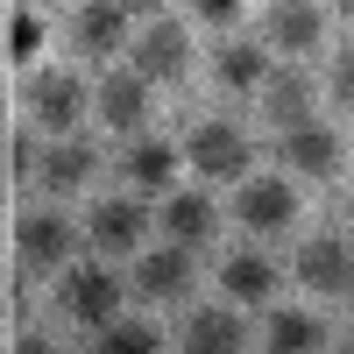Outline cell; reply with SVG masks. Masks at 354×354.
Returning <instances> with one entry per match:
<instances>
[{
	"label": "cell",
	"instance_id": "1",
	"mask_svg": "<svg viewBox=\"0 0 354 354\" xmlns=\"http://www.w3.org/2000/svg\"><path fill=\"white\" fill-rule=\"evenodd\" d=\"M64 312L78 319V326L106 333L113 312H121V277H113L106 262H71L64 270Z\"/></svg>",
	"mask_w": 354,
	"mask_h": 354
},
{
	"label": "cell",
	"instance_id": "2",
	"mask_svg": "<svg viewBox=\"0 0 354 354\" xmlns=\"http://www.w3.org/2000/svg\"><path fill=\"white\" fill-rule=\"evenodd\" d=\"M71 255H78V227H71L64 213H28V220H21V270H28V277L71 270Z\"/></svg>",
	"mask_w": 354,
	"mask_h": 354
},
{
	"label": "cell",
	"instance_id": "3",
	"mask_svg": "<svg viewBox=\"0 0 354 354\" xmlns=\"http://www.w3.org/2000/svg\"><path fill=\"white\" fill-rule=\"evenodd\" d=\"M185 71H192V36L177 21H149L135 36V78L142 85H177Z\"/></svg>",
	"mask_w": 354,
	"mask_h": 354
},
{
	"label": "cell",
	"instance_id": "4",
	"mask_svg": "<svg viewBox=\"0 0 354 354\" xmlns=\"http://www.w3.org/2000/svg\"><path fill=\"white\" fill-rule=\"evenodd\" d=\"M185 156H192L198 177H248V135L234 128V121H205Z\"/></svg>",
	"mask_w": 354,
	"mask_h": 354
},
{
	"label": "cell",
	"instance_id": "5",
	"mask_svg": "<svg viewBox=\"0 0 354 354\" xmlns=\"http://www.w3.org/2000/svg\"><path fill=\"white\" fill-rule=\"evenodd\" d=\"M28 113H36L43 128L71 135L78 113H85V85H78L71 71H36V78H28Z\"/></svg>",
	"mask_w": 354,
	"mask_h": 354
},
{
	"label": "cell",
	"instance_id": "6",
	"mask_svg": "<svg viewBox=\"0 0 354 354\" xmlns=\"http://www.w3.org/2000/svg\"><path fill=\"white\" fill-rule=\"evenodd\" d=\"M234 213H241L255 234H277L298 220V192H290V177H248L241 198H234Z\"/></svg>",
	"mask_w": 354,
	"mask_h": 354
},
{
	"label": "cell",
	"instance_id": "7",
	"mask_svg": "<svg viewBox=\"0 0 354 354\" xmlns=\"http://www.w3.org/2000/svg\"><path fill=\"white\" fill-rule=\"evenodd\" d=\"M142 227H149V213H142L135 198H100L93 220H85V241H93L100 255H135Z\"/></svg>",
	"mask_w": 354,
	"mask_h": 354
},
{
	"label": "cell",
	"instance_id": "8",
	"mask_svg": "<svg viewBox=\"0 0 354 354\" xmlns=\"http://www.w3.org/2000/svg\"><path fill=\"white\" fill-rule=\"evenodd\" d=\"M277 163L298 170V177H333V170H340V135L319 128V121H305V128H290V135L277 142Z\"/></svg>",
	"mask_w": 354,
	"mask_h": 354
},
{
	"label": "cell",
	"instance_id": "9",
	"mask_svg": "<svg viewBox=\"0 0 354 354\" xmlns=\"http://www.w3.org/2000/svg\"><path fill=\"white\" fill-rule=\"evenodd\" d=\"M71 43H78L85 57H100V64H106V57L128 43V15L113 8V0H85L78 21H71Z\"/></svg>",
	"mask_w": 354,
	"mask_h": 354
},
{
	"label": "cell",
	"instance_id": "10",
	"mask_svg": "<svg viewBox=\"0 0 354 354\" xmlns=\"http://www.w3.org/2000/svg\"><path fill=\"white\" fill-rule=\"evenodd\" d=\"M298 277L319 290V298H340V290H354V255L340 241H305L298 248Z\"/></svg>",
	"mask_w": 354,
	"mask_h": 354
},
{
	"label": "cell",
	"instance_id": "11",
	"mask_svg": "<svg viewBox=\"0 0 354 354\" xmlns=\"http://www.w3.org/2000/svg\"><path fill=\"white\" fill-rule=\"evenodd\" d=\"M262 113L277 121V135L305 128V121H312V78H298V71H277V78H262Z\"/></svg>",
	"mask_w": 354,
	"mask_h": 354
},
{
	"label": "cell",
	"instance_id": "12",
	"mask_svg": "<svg viewBox=\"0 0 354 354\" xmlns=\"http://www.w3.org/2000/svg\"><path fill=\"white\" fill-rule=\"evenodd\" d=\"M100 121L106 128H142V121H149V85H142L135 71H106V85H100Z\"/></svg>",
	"mask_w": 354,
	"mask_h": 354
},
{
	"label": "cell",
	"instance_id": "13",
	"mask_svg": "<svg viewBox=\"0 0 354 354\" xmlns=\"http://www.w3.org/2000/svg\"><path fill=\"white\" fill-rule=\"evenodd\" d=\"M135 290L142 298H185L192 290V248H163V255H142V270H135Z\"/></svg>",
	"mask_w": 354,
	"mask_h": 354
},
{
	"label": "cell",
	"instance_id": "14",
	"mask_svg": "<svg viewBox=\"0 0 354 354\" xmlns=\"http://www.w3.org/2000/svg\"><path fill=\"white\" fill-rule=\"evenodd\" d=\"M163 234H170V248H198L205 234H213V198L170 192V198H163Z\"/></svg>",
	"mask_w": 354,
	"mask_h": 354
},
{
	"label": "cell",
	"instance_id": "15",
	"mask_svg": "<svg viewBox=\"0 0 354 354\" xmlns=\"http://www.w3.org/2000/svg\"><path fill=\"white\" fill-rule=\"evenodd\" d=\"M93 163H100V156L85 149V142H71V135H64V142H50V149L36 156V177H43L50 192H78L85 177H93Z\"/></svg>",
	"mask_w": 354,
	"mask_h": 354
},
{
	"label": "cell",
	"instance_id": "16",
	"mask_svg": "<svg viewBox=\"0 0 354 354\" xmlns=\"http://www.w3.org/2000/svg\"><path fill=\"white\" fill-rule=\"evenodd\" d=\"M241 340H248V326H241V312H198L192 326H185V354H241Z\"/></svg>",
	"mask_w": 354,
	"mask_h": 354
},
{
	"label": "cell",
	"instance_id": "17",
	"mask_svg": "<svg viewBox=\"0 0 354 354\" xmlns=\"http://www.w3.org/2000/svg\"><path fill=\"white\" fill-rule=\"evenodd\" d=\"M262 28H270V43H277V50L298 57V50L319 43V28H326V21H319L312 0H283V8H270V21H262Z\"/></svg>",
	"mask_w": 354,
	"mask_h": 354
},
{
	"label": "cell",
	"instance_id": "18",
	"mask_svg": "<svg viewBox=\"0 0 354 354\" xmlns=\"http://www.w3.org/2000/svg\"><path fill=\"white\" fill-rule=\"evenodd\" d=\"M220 283H227V298H241V305H262V298L277 290V262H270V255H227Z\"/></svg>",
	"mask_w": 354,
	"mask_h": 354
},
{
	"label": "cell",
	"instance_id": "19",
	"mask_svg": "<svg viewBox=\"0 0 354 354\" xmlns=\"http://www.w3.org/2000/svg\"><path fill=\"white\" fill-rule=\"evenodd\" d=\"M213 78L227 85V93H262L270 64H262V50H255V43H220V57H213Z\"/></svg>",
	"mask_w": 354,
	"mask_h": 354
},
{
	"label": "cell",
	"instance_id": "20",
	"mask_svg": "<svg viewBox=\"0 0 354 354\" xmlns=\"http://www.w3.org/2000/svg\"><path fill=\"white\" fill-rule=\"evenodd\" d=\"M326 347V333H319L312 312H277L270 319V354H319Z\"/></svg>",
	"mask_w": 354,
	"mask_h": 354
},
{
	"label": "cell",
	"instance_id": "21",
	"mask_svg": "<svg viewBox=\"0 0 354 354\" xmlns=\"http://www.w3.org/2000/svg\"><path fill=\"white\" fill-rule=\"evenodd\" d=\"M170 170H177V149H170V142H135L128 177H135L142 192H163V185H170Z\"/></svg>",
	"mask_w": 354,
	"mask_h": 354
},
{
	"label": "cell",
	"instance_id": "22",
	"mask_svg": "<svg viewBox=\"0 0 354 354\" xmlns=\"http://www.w3.org/2000/svg\"><path fill=\"white\" fill-rule=\"evenodd\" d=\"M100 354H163V333L149 326V319H113V326L100 333Z\"/></svg>",
	"mask_w": 354,
	"mask_h": 354
},
{
	"label": "cell",
	"instance_id": "23",
	"mask_svg": "<svg viewBox=\"0 0 354 354\" xmlns=\"http://www.w3.org/2000/svg\"><path fill=\"white\" fill-rule=\"evenodd\" d=\"M8 50L21 57V64H28V57H36V50H43V21H36V15H28V8H21V15L8 21Z\"/></svg>",
	"mask_w": 354,
	"mask_h": 354
},
{
	"label": "cell",
	"instance_id": "24",
	"mask_svg": "<svg viewBox=\"0 0 354 354\" xmlns=\"http://www.w3.org/2000/svg\"><path fill=\"white\" fill-rule=\"evenodd\" d=\"M333 100H340V106L354 113V43H347V50L333 57Z\"/></svg>",
	"mask_w": 354,
	"mask_h": 354
},
{
	"label": "cell",
	"instance_id": "25",
	"mask_svg": "<svg viewBox=\"0 0 354 354\" xmlns=\"http://www.w3.org/2000/svg\"><path fill=\"white\" fill-rule=\"evenodd\" d=\"M198 15H205V21H234V15H241V0H198Z\"/></svg>",
	"mask_w": 354,
	"mask_h": 354
},
{
	"label": "cell",
	"instance_id": "26",
	"mask_svg": "<svg viewBox=\"0 0 354 354\" xmlns=\"http://www.w3.org/2000/svg\"><path fill=\"white\" fill-rule=\"evenodd\" d=\"M113 8H121V15H156L163 0H113Z\"/></svg>",
	"mask_w": 354,
	"mask_h": 354
},
{
	"label": "cell",
	"instance_id": "27",
	"mask_svg": "<svg viewBox=\"0 0 354 354\" xmlns=\"http://www.w3.org/2000/svg\"><path fill=\"white\" fill-rule=\"evenodd\" d=\"M21 354H57V347H50L43 333H28V340H21Z\"/></svg>",
	"mask_w": 354,
	"mask_h": 354
},
{
	"label": "cell",
	"instance_id": "28",
	"mask_svg": "<svg viewBox=\"0 0 354 354\" xmlns=\"http://www.w3.org/2000/svg\"><path fill=\"white\" fill-rule=\"evenodd\" d=\"M0 163H8V121H0Z\"/></svg>",
	"mask_w": 354,
	"mask_h": 354
},
{
	"label": "cell",
	"instance_id": "29",
	"mask_svg": "<svg viewBox=\"0 0 354 354\" xmlns=\"http://www.w3.org/2000/svg\"><path fill=\"white\" fill-rule=\"evenodd\" d=\"M340 15H347V21H354V0H340Z\"/></svg>",
	"mask_w": 354,
	"mask_h": 354
},
{
	"label": "cell",
	"instance_id": "30",
	"mask_svg": "<svg viewBox=\"0 0 354 354\" xmlns=\"http://www.w3.org/2000/svg\"><path fill=\"white\" fill-rule=\"evenodd\" d=\"M340 354H354V340H340Z\"/></svg>",
	"mask_w": 354,
	"mask_h": 354
},
{
	"label": "cell",
	"instance_id": "31",
	"mask_svg": "<svg viewBox=\"0 0 354 354\" xmlns=\"http://www.w3.org/2000/svg\"><path fill=\"white\" fill-rule=\"evenodd\" d=\"M347 220H354V205H347Z\"/></svg>",
	"mask_w": 354,
	"mask_h": 354
},
{
	"label": "cell",
	"instance_id": "32",
	"mask_svg": "<svg viewBox=\"0 0 354 354\" xmlns=\"http://www.w3.org/2000/svg\"><path fill=\"white\" fill-rule=\"evenodd\" d=\"M277 8H283V0H277Z\"/></svg>",
	"mask_w": 354,
	"mask_h": 354
}]
</instances>
